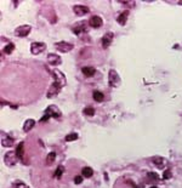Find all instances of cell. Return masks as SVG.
Here are the masks:
<instances>
[{
	"mask_svg": "<svg viewBox=\"0 0 182 188\" xmlns=\"http://www.w3.org/2000/svg\"><path fill=\"white\" fill-rule=\"evenodd\" d=\"M52 73V77H54V83L51 84V86L49 88V90H47V92H46V97L47 98H54L55 96H57V95L61 92V90H62V88L66 85V77H64V74L60 72L59 69H55V70H52L51 72Z\"/></svg>",
	"mask_w": 182,
	"mask_h": 188,
	"instance_id": "6da1fadb",
	"label": "cell"
},
{
	"mask_svg": "<svg viewBox=\"0 0 182 188\" xmlns=\"http://www.w3.org/2000/svg\"><path fill=\"white\" fill-rule=\"evenodd\" d=\"M108 83L112 88H117L120 85V78H119V74L117 70L114 69H111L109 70V74H108Z\"/></svg>",
	"mask_w": 182,
	"mask_h": 188,
	"instance_id": "7a4b0ae2",
	"label": "cell"
},
{
	"mask_svg": "<svg viewBox=\"0 0 182 188\" xmlns=\"http://www.w3.org/2000/svg\"><path fill=\"white\" fill-rule=\"evenodd\" d=\"M46 49V45L44 43H40V41H34L30 44V52L33 55H39L41 52H44Z\"/></svg>",
	"mask_w": 182,
	"mask_h": 188,
	"instance_id": "3957f363",
	"label": "cell"
},
{
	"mask_svg": "<svg viewBox=\"0 0 182 188\" xmlns=\"http://www.w3.org/2000/svg\"><path fill=\"white\" fill-rule=\"evenodd\" d=\"M17 160H18V157H17V154H16L15 152H7V153L5 154V157H4V161H5V164H6L7 166H13V165H16Z\"/></svg>",
	"mask_w": 182,
	"mask_h": 188,
	"instance_id": "277c9868",
	"label": "cell"
},
{
	"mask_svg": "<svg viewBox=\"0 0 182 188\" xmlns=\"http://www.w3.org/2000/svg\"><path fill=\"white\" fill-rule=\"evenodd\" d=\"M45 114H47L49 117H52V118H55V119H60L61 117H62V113H61V111L56 107V106H49L47 108H46V111H45Z\"/></svg>",
	"mask_w": 182,
	"mask_h": 188,
	"instance_id": "5b68a950",
	"label": "cell"
},
{
	"mask_svg": "<svg viewBox=\"0 0 182 188\" xmlns=\"http://www.w3.org/2000/svg\"><path fill=\"white\" fill-rule=\"evenodd\" d=\"M30 29H32V27H30V26H27V24L20 26L18 28L15 29V35H16V36H20V38H25V36H27V35L30 33Z\"/></svg>",
	"mask_w": 182,
	"mask_h": 188,
	"instance_id": "8992f818",
	"label": "cell"
},
{
	"mask_svg": "<svg viewBox=\"0 0 182 188\" xmlns=\"http://www.w3.org/2000/svg\"><path fill=\"white\" fill-rule=\"evenodd\" d=\"M55 47L60 51V52H69L73 49V44L67 43V41H59L55 44Z\"/></svg>",
	"mask_w": 182,
	"mask_h": 188,
	"instance_id": "52a82bcc",
	"label": "cell"
},
{
	"mask_svg": "<svg viewBox=\"0 0 182 188\" xmlns=\"http://www.w3.org/2000/svg\"><path fill=\"white\" fill-rule=\"evenodd\" d=\"M113 38H114V34H113L112 32L106 33V34L103 35V38H102V47H103V49H108V47L111 46L112 41H113Z\"/></svg>",
	"mask_w": 182,
	"mask_h": 188,
	"instance_id": "ba28073f",
	"label": "cell"
},
{
	"mask_svg": "<svg viewBox=\"0 0 182 188\" xmlns=\"http://www.w3.org/2000/svg\"><path fill=\"white\" fill-rule=\"evenodd\" d=\"M73 11H74V13L77 16H84V15H86L89 12V7L85 6V5H75L73 7Z\"/></svg>",
	"mask_w": 182,
	"mask_h": 188,
	"instance_id": "9c48e42d",
	"label": "cell"
},
{
	"mask_svg": "<svg viewBox=\"0 0 182 188\" xmlns=\"http://www.w3.org/2000/svg\"><path fill=\"white\" fill-rule=\"evenodd\" d=\"M47 62L50 63L51 66H60L62 63L61 57L57 54H49L47 55Z\"/></svg>",
	"mask_w": 182,
	"mask_h": 188,
	"instance_id": "30bf717a",
	"label": "cell"
},
{
	"mask_svg": "<svg viewBox=\"0 0 182 188\" xmlns=\"http://www.w3.org/2000/svg\"><path fill=\"white\" fill-rule=\"evenodd\" d=\"M102 23H103V21H102V18L100 16H92L89 20V24L92 28H100L102 26Z\"/></svg>",
	"mask_w": 182,
	"mask_h": 188,
	"instance_id": "8fae6325",
	"label": "cell"
},
{
	"mask_svg": "<svg viewBox=\"0 0 182 188\" xmlns=\"http://www.w3.org/2000/svg\"><path fill=\"white\" fill-rule=\"evenodd\" d=\"M127 16H129V11H123L121 13L118 15L117 22H118L120 26H124V24L126 23V21H127Z\"/></svg>",
	"mask_w": 182,
	"mask_h": 188,
	"instance_id": "7c38bea8",
	"label": "cell"
},
{
	"mask_svg": "<svg viewBox=\"0 0 182 188\" xmlns=\"http://www.w3.org/2000/svg\"><path fill=\"white\" fill-rule=\"evenodd\" d=\"M152 161H153V163L157 165V167H159V169H164V166H165V164H166V160L161 157H154L152 159Z\"/></svg>",
	"mask_w": 182,
	"mask_h": 188,
	"instance_id": "4fadbf2b",
	"label": "cell"
},
{
	"mask_svg": "<svg viewBox=\"0 0 182 188\" xmlns=\"http://www.w3.org/2000/svg\"><path fill=\"white\" fill-rule=\"evenodd\" d=\"M34 126H35V120H34V119H28V120H26L25 124H23V131H25V132H28V131H30Z\"/></svg>",
	"mask_w": 182,
	"mask_h": 188,
	"instance_id": "5bb4252c",
	"label": "cell"
},
{
	"mask_svg": "<svg viewBox=\"0 0 182 188\" xmlns=\"http://www.w3.org/2000/svg\"><path fill=\"white\" fill-rule=\"evenodd\" d=\"M92 175H93V170L89 167V166H85V167H83L82 169V176L83 177H86V179H90L92 177Z\"/></svg>",
	"mask_w": 182,
	"mask_h": 188,
	"instance_id": "9a60e30c",
	"label": "cell"
},
{
	"mask_svg": "<svg viewBox=\"0 0 182 188\" xmlns=\"http://www.w3.org/2000/svg\"><path fill=\"white\" fill-rule=\"evenodd\" d=\"M82 72H83V74L86 75V77H92V75L96 73V69H95L93 67H83V68H82Z\"/></svg>",
	"mask_w": 182,
	"mask_h": 188,
	"instance_id": "2e32d148",
	"label": "cell"
},
{
	"mask_svg": "<svg viewBox=\"0 0 182 188\" xmlns=\"http://www.w3.org/2000/svg\"><path fill=\"white\" fill-rule=\"evenodd\" d=\"M85 31H86V27H85L84 23H79V24H77V26L73 27V33H75L77 35L80 34L82 32H85Z\"/></svg>",
	"mask_w": 182,
	"mask_h": 188,
	"instance_id": "e0dca14e",
	"label": "cell"
},
{
	"mask_svg": "<svg viewBox=\"0 0 182 188\" xmlns=\"http://www.w3.org/2000/svg\"><path fill=\"white\" fill-rule=\"evenodd\" d=\"M1 145H2V147H12V145H13V140L10 138V137H2V140H1Z\"/></svg>",
	"mask_w": 182,
	"mask_h": 188,
	"instance_id": "ac0fdd59",
	"label": "cell"
},
{
	"mask_svg": "<svg viewBox=\"0 0 182 188\" xmlns=\"http://www.w3.org/2000/svg\"><path fill=\"white\" fill-rule=\"evenodd\" d=\"M92 97H93V100H95L96 102H102V101L104 100V95L102 94L101 91H93Z\"/></svg>",
	"mask_w": 182,
	"mask_h": 188,
	"instance_id": "d6986e66",
	"label": "cell"
},
{
	"mask_svg": "<svg viewBox=\"0 0 182 188\" xmlns=\"http://www.w3.org/2000/svg\"><path fill=\"white\" fill-rule=\"evenodd\" d=\"M16 154H17V157L18 159H21V160H23V142H21L18 146H17V149H16Z\"/></svg>",
	"mask_w": 182,
	"mask_h": 188,
	"instance_id": "ffe728a7",
	"label": "cell"
},
{
	"mask_svg": "<svg viewBox=\"0 0 182 188\" xmlns=\"http://www.w3.org/2000/svg\"><path fill=\"white\" fill-rule=\"evenodd\" d=\"M78 137H79V135L77 132H72V133H68L64 140H66V142H72V141L78 140Z\"/></svg>",
	"mask_w": 182,
	"mask_h": 188,
	"instance_id": "44dd1931",
	"label": "cell"
},
{
	"mask_svg": "<svg viewBox=\"0 0 182 188\" xmlns=\"http://www.w3.org/2000/svg\"><path fill=\"white\" fill-rule=\"evenodd\" d=\"M55 159H56V153H55V152L49 153L47 157H46V164H47V165H51V164L55 161Z\"/></svg>",
	"mask_w": 182,
	"mask_h": 188,
	"instance_id": "7402d4cb",
	"label": "cell"
},
{
	"mask_svg": "<svg viewBox=\"0 0 182 188\" xmlns=\"http://www.w3.org/2000/svg\"><path fill=\"white\" fill-rule=\"evenodd\" d=\"M63 171H64V167L62 166V165H60L59 167H57V170L55 171V179H57V180H60L61 177H62V175H63Z\"/></svg>",
	"mask_w": 182,
	"mask_h": 188,
	"instance_id": "603a6c76",
	"label": "cell"
},
{
	"mask_svg": "<svg viewBox=\"0 0 182 188\" xmlns=\"http://www.w3.org/2000/svg\"><path fill=\"white\" fill-rule=\"evenodd\" d=\"M83 113H84L86 117H93V114H95V109H93L92 107H86V108L83 111Z\"/></svg>",
	"mask_w": 182,
	"mask_h": 188,
	"instance_id": "cb8c5ba5",
	"label": "cell"
},
{
	"mask_svg": "<svg viewBox=\"0 0 182 188\" xmlns=\"http://www.w3.org/2000/svg\"><path fill=\"white\" fill-rule=\"evenodd\" d=\"M13 49H15V45H13L12 43H10V44H7V45L5 46L4 52H5V54H7V55H10V54L13 51Z\"/></svg>",
	"mask_w": 182,
	"mask_h": 188,
	"instance_id": "d4e9b609",
	"label": "cell"
},
{
	"mask_svg": "<svg viewBox=\"0 0 182 188\" xmlns=\"http://www.w3.org/2000/svg\"><path fill=\"white\" fill-rule=\"evenodd\" d=\"M13 187L15 188H29L26 183H23L22 181H15V182H13Z\"/></svg>",
	"mask_w": 182,
	"mask_h": 188,
	"instance_id": "484cf974",
	"label": "cell"
},
{
	"mask_svg": "<svg viewBox=\"0 0 182 188\" xmlns=\"http://www.w3.org/2000/svg\"><path fill=\"white\" fill-rule=\"evenodd\" d=\"M171 177H173L171 170H170V169H166V170L164 171V174H163V179H164V180H170Z\"/></svg>",
	"mask_w": 182,
	"mask_h": 188,
	"instance_id": "4316f807",
	"label": "cell"
},
{
	"mask_svg": "<svg viewBox=\"0 0 182 188\" xmlns=\"http://www.w3.org/2000/svg\"><path fill=\"white\" fill-rule=\"evenodd\" d=\"M147 177H148V180H151V181H158V176H157L155 172H150V174L147 175Z\"/></svg>",
	"mask_w": 182,
	"mask_h": 188,
	"instance_id": "83f0119b",
	"label": "cell"
},
{
	"mask_svg": "<svg viewBox=\"0 0 182 188\" xmlns=\"http://www.w3.org/2000/svg\"><path fill=\"white\" fill-rule=\"evenodd\" d=\"M83 179H84V177L80 176V175H79V176H75V177H74V183H75V185H80V183L83 182Z\"/></svg>",
	"mask_w": 182,
	"mask_h": 188,
	"instance_id": "f1b7e54d",
	"label": "cell"
},
{
	"mask_svg": "<svg viewBox=\"0 0 182 188\" xmlns=\"http://www.w3.org/2000/svg\"><path fill=\"white\" fill-rule=\"evenodd\" d=\"M49 118H50V117H49L47 114H45V115H44V118L41 119V122H45V120H49Z\"/></svg>",
	"mask_w": 182,
	"mask_h": 188,
	"instance_id": "f546056e",
	"label": "cell"
},
{
	"mask_svg": "<svg viewBox=\"0 0 182 188\" xmlns=\"http://www.w3.org/2000/svg\"><path fill=\"white\" fill-rule=\"evenodd\" d=\"M150 188H158L157 186H152V187H150Z\"/></svg>",
	"mask_w": 182,
	"mask_h": 188,
	"instance_id": "4dcf8cb0",
	"label": "cell"
},
{
	"mask_svg": "<svg viewBox=\"0 0 182 188\" xmlns=\"http://www.w3.org/2000/svg\"><path fill=\"white\" fill-rule=\"evenodd\" d=\"M180 5H182V1H180Z\"/></svg>",
	"mask_w": 182,
	"mask_h": 188,
	"instance_id": "1f68e13d",
	"label": "cell"
}]
</instances>
